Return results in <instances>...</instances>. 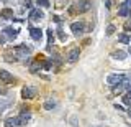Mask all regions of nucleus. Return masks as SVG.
Listing matches in <instances>:
<instances>
[{
  "label": "nucleus",
  "mask_w": 131,
  "mask_h": 127,
  "mask_svg": "<svg viewBox=\"0 0 131 127\" xmlns=\"http://www.w3.org/2000/svg\"><path fill=\"white\" fill-rule=\"evenodd\" d=\"M126 81V74H123V73H112V74L106 76V84L108 86H118L121 83H125Z\"/></svg>",
  "instance_id": "nucleus-1"
},
{
  "label": "nucleus",
  "mask_w": 131,
  "mask_h": 127,
  "mask_svg": "<svg viewBox=\"0 0 131 127\" xmlns=\"http://www.w3.org/2000/svg\"><path fill=\"white\" fill-rule=\"evenodd\" d=\"M90 7H92V2L90 0H79V2L75 3V7H72L71 10V13H74V12H80V13H84V12H87V10H90Z\"/></svg>",
  "instance_id": "nucleus-2"
},
{
  "label": "nucleus",
  "mask_w": 131,
  "mask_h": 127,
  "mask_svg": "<svg viewBox=\"0 0 131 127\" xmlns=\"http://www.w3.org/2000/svg\"><path fill=\"white\" fill-rule=\"evenodd\" d=\"M13 51H15V55H16V60H18V58H21V60H26L28 56L31 55V50L26 46V45H20V46H16Z\"/></svg>",
  "instance_id": "nucleus-3"
},
{
  "label": "nucleus",
  "mask_w": 131,
  "mask_h": 127,
  "mask_svg": "<svg viewBox=\"0 0 131 127\" xmlns=\"http://www.w3.org/2000/svg\"><path fill=\"white\" fill-rule=\"evenodd\" d=\"M71 30H72V33L75 35V36H80L84 31H87V28H85V23L84 22H74L72 25H71Z\"/></svg>",
  "instance_id": "nucleus-4"
},
{
  "label": "nucleus",
  "mask_w": 131,
  "mask_h": 127,
  "mask_svg": "<svg viewBox=\"0 0 131 127\" xmlns=\"http://www.w3.org/2000/svg\"><path fill=\"white\" fill-rule=\"evenodd\" d=\"M28 30H30V35H31V38L35 40V41H41V38H43V30H41V28L35 27V25H30Z\"/></svg>",
  "instance_id": "nucleus-5"
},
{
  "label": "nucleus",
  "mask_w": 131,
  "mask_h": 127,
  "mask_svg": "<svg viewBox=\"0 0 131 127\" xmlns=\"http://www.w3.org/2000/svg\"><path fill=\"white\" fill-rule=\"evenodd\" d=\"M0 81L5 84H12V83H15V76L12 73L5 71V69H0Z\"/></svg>",
  "instance_id": "nucleus-6"
},
{
  "label": "nucleus",
  "mask_w": 131,
  "mask_h": 127,
  "mask_svg": "<svg viewBox=\"0 0 131 127\" xmlns=\"http://www.w3.org/2000/svg\"><path fill=\"white\" fill-rule=\"evenodd\" d=\"M43 17H44V13L39 9H33L30 12V15H28V18H30L31 22H39V20H43Z\"/></svg>",
  "instance_id": "nucleus-7"
},
{
  "label": "nucleus",
  "mask_w": 131,
  "mask_h": 127,
  "mask_svg": "<svg viewBox=\"0 0 131 127\" xmlns=\"http://www.w3.org/2000/svg\"><path fill=\"white\" fill-rule=\"evenodd\" d=\"M2 35L3 36H7L8 40H13L16 35H18V30H16V28H12V27H5L2 30Z\"/></svg>",
  "instance_id": "nucleus-8"
},
{
  "label": "nucleus",
  "mask_w": 131,
  "mask_h": 127,
  "mask_svg": "<svg viewBox=\"0 0 131 127\" xmlns=\"http://www.w3.org/2000/svg\"><path fill=\"white\" fill-rule=\"evenodd\" d=\"M79 55H80L79 48H72V50L67 53V61H69V63H75V61L79 60Z\"/></svg>",
  "instance_id": "nucleus-9"
},
{
  "label": "nucleus",
  "mask_w": 131,
  "mask_h": 127,
  "mask_svg": "<svg viewBox=\"0 0 131 127\" xmlns=\"http://www.w3.org/2000/svg\"><path fill=\"white\" fill-rule=\"evenodd\" d=\"M35 94H36V89H33V88L25 86V88L21 89V97L23 99H31V97H35Z\"/></svg>",
  "instance_id": "nucleus-10"
},
{
  "label": "nucleus",
  "mask_w": 131,
  "mask_h": 127,
  "mask_svg": "<svg viewBox=\"0 0 131 127\" xmlns=\"http://www.w3.org/2000/svg\"><path fill=\"white\" fill-rule=\"evenodd\" d=\"M118 13H120L121 17H129V15H131V9L126 5L125 2H123L121 5H120V10H118Z\"/></svg>",
  "instance_id": "nucleus-11"
},
{
  "label": "nucleus",
  "mask_w": 131,
  "mask_h": 127,
  "mask_svg": "<svg viewBox=\"0 0 131 127\" xmlns=\"http://www.w3.org/2000/svg\"><path fill=\"white\" fill-rule=\"evenodd\" d=\"M5 125L7 127H20V125H21V122H20L18 117H10V119H7V121H5Z\"/></svg>",
  "instance_id": "nucleus-12"
},
{
  "label": "nucleus",
  "mask_w": 131,
  "mask_h": 127,
  "mask_svg": "<svg viewBox=\"0 0 131 127\" xmlns=\"http://www.w3.org/2000/svg\"><path fill=\"white\" fill-rule=\"evenodd\" d=\"M18 119H20V122H21V125H25V124H28V122H30L31 114H30V112H21Z\"/></svg>",
  "instance_id": "nucleus-13"
},
{
  "label": "nucleus",
  "mask_w": 131,
  "mask_h": 127,
  "mask_svg": "<svg viewBox=\"0 0 131 127\" xmlns=\"http://www.w3.org/2000/svg\"><path fill=\"white\" fill-rule=\"evenodd\" d=\"M57 106V102L54 99H48V101H44V104H43V107L46 109V111H51V109H54Z\"/></svg>",
  "instance_id": "nucleus-14"
},
{
  "label": "nucleus",
  "mask_w": 131,
  "mask_h": 127,
  "mask_svg": "<svg viewBox=\"0 0 131 127\" xmlns=\"http://www.w3.org/2000/svg\"><path fill=\"white\" fill-rule=\"evenodd\" d=\"M112 58H113V60H125V58H126V53L121 51V50H120V51H113V53H112Z\"/></svg>",
  "instance_id": "nucleus-15"
},
{
  "label": "nucleus",
  "mask_w": 131,
  "mask_h": 127,
  "mask_svg": "<svg viewBox=\"0 0 131 127\" xmlns=\"http://www.w3.org/2000/svg\"><path fill=\"white\" fill-rule=\"evenodd\" d=\"M0 17H2V18H12V17H13V10H10V9L2 10V12H0Z\"/></svg>",
  "instance_id": "nucleus-16"
},
{
  "label": "nucleus",
  "mask_w": 131,
  "mask_h": 127,
  "mask_svg": "<svg viewBox=\"0 0 131 127\" xmlns=\"http://www.w3.org/2000/svg\"><path fill=\"white\" fill-rule=\"evenodd\" d=\"M118 40H120L121 43H125V45H129V41H131V38L128 36V33H121L120 36H118Z\"/></svg>",
  "instance_id": "nucleus-17"
},
{
  "label": "nucleus",
  "mask_w": 131,
  "mask_h": 127,
  "mask_svg": "<svg viewBox=\"0 0 131 127\" xmlns=\"http://www.w3.org/2000/svg\"><path fill=\"white\" fill-rule=\"evenodd\" d=\"M123 101H125V104L131 106V89H129V91H126V92H125V96H123Z\"/></svg>",
  "instance_id": "nucleus-18"
},
{
  "label": "nucleus",
  "mask_w": 131,
  "mask_h": 127,
  "mask_svg": "<svg viewBox=\"0 0 131 127\" xmlns=\"http://www.w3.org/2000/svg\"><path fill=\"white\" fill-rule=\"evenodd\" d=\"M52 41H54V33H52V30L49 28V30H48V45H49V46L52 45Z\"/></svg>",
  "instance_id": "nucleus-19"
},
{
  "label": "nucleus",
  "mask_w": 131,
  "mask_h": 127,
  "mask_svg": "<svg viewBox=\"0 0 131 127\" xmlns=\"http://www.w3.org/2000/svg\"><path fill=\"white\" fill-rule=\"evenodd\" d=\"M36 3H38L39 7H44V9L49 7V0H36Z\"/></svg>",
  "instance_id": "nucleus-20"
},
{
  "label": "nucleus",
  "mask_w": 131,
  "mask_h": 127,
  "mask_svg": "<svg viewBox=\"0 0 131 127\" xmlns=\"http://www.w3.org/2000/svg\"><path fill=\"white\" fill-rule=\"evenodd\" d=\"M115 28H116V27H115L113 23H110L108 28H106V35H113V33H115Z\"/></svg>",
  "instance_id": "nucleus-21"
},
{
  "label": "nucleus",
  "mask_w": 131,
  "mask_h": 127,
  "mask_svg": "<svg viewBox=\"0 0 131 127\" xmlns=\"http://www.w3.org/2000/svg\"><path fill=\"white\" fill-rule=\"evenodd\" d=\"M57 35H59V38L62 40V41H67V36H66V33L62 30H57Z\"/></svg>",
  "instance_id": "nucleus-22"
},
{
  "label": "nucleus",
  "mask_w": 131,
  "mask_h": 127,
  "mask_svg": "<svg viewBox=\"0 0 131 127\" xmlns=\"http://www.w3.org/2000/svg\"><path fill=\"white\" fill-rule=\"evenodd\" d=\"M125 30L126 31H131V22H126L125 23Z\"/></svg>",
  "instance_id": "nucleus-23"
},
{
  "label": "nucleus",
  "mask_w": 131,
  "mask_h": 127,
  "mask_svg": "<svg viewBox=\"0 0 131 127\" xmlns=\"http://www.w3.org/2000/svg\"><path fill=\"white\" fill-rule=\"evenodd\" d=\"M3 43H5V36L0 33V45H3Z\"/></svg>",
  "instance_id": "nucleus-24"
},
{
  "label": "nucleus",
  "mask_w": 131,
  "mask_h": 127,
  "mask_svg": "<svg viewBox=\"0 0 131 127\" xmlns=\"http://www.w3.org/2000/svg\"><path fill=\"white\" fill-rule=\"evenodd\" d=\"M128 114H129V117H131V107H129V109H128Z\"/></svg>",
  "instance_id": "nucleus-25"
},
{
  "label": "nucleus",
  "mask_w": 131,
  "mask_h": 127,
  "mask_svg": "<svg viewBox=\"0 0 131 127\" xmlns=\"http://www.w3.org/2000/svg\"><path fill=\"white\" fill-rule=\"evenodd\" d=\"M129 55H131V41H129Z\"/></svg>",
  "instance_id": "nucleus-26"
},
{
  "label": "nucleus",
  "mask_w": 131,
  "mask_h": 127,
  "mask_svg": "<svg viewBox=\"0 0 131 127\" xmlns=\"http://www.w3.org/2000/svg\"><path fill=\"white\" fill-rule=\"evenodd\" d=\"M92 127H102V125H92Z\"/></svg>",
  "instance_id": "nucleus-27"
}]
</instances>
